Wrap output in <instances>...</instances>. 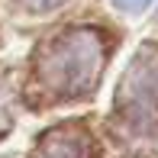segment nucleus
Returning <instances> with one entry per match:
<instances>
[{
    "mask_svg": "<svg viewBox=\"0 0 158 158\" xmlns=\"http://www.w3.org/2000/svg\"><path fill=\"white\" fill-rule=\"evenodd\" d=\"M64 0H19V6L23 10H29V13H48V10H55V6H61Z\"/></svg>",
    "mask_w": 158,
    "mask_h": 158,
    "instance_id": "obj_4",
    "label": "nucleus"
},
{
    "mask_svg": "<svg viewBox=\"0 0 158 158\" xmlns=\"http://www.w3.org/2000/svg\"><path fill=\"white\" fill-rule=\"evenodd\" d=\"M119 100H129L132 119H152L158 116V52H142L132 71H126Z\"/></svg>",
    "mask_w": 158,
    "mask_h": 158,
    "instance_id": "obj_2",
    "label": "nucleus"
},
{
    "mask_svg": "<svg viewBox=\"0 0 158 158\" xmlns=\"http://www.w3.org/2000/svg\"><path fill=\"white\" fill-rule=\"evenodd\" d=\"M110 3L116 6V10H123V13H142L152 0H110Z\"/></svg>",
    "mask_w": 158,
    "mask_h": 158,
    "instance_id": "obj_5",
    "label": "nucleus"
},
{
    "mask_svg": "<svg viewBox=\"0 0 158 158\" xmlns=\"http://www.w3.org/2000/svg\"><path fill=\"white\" fill-rule=\"evenodd\" d=\"M100 64H103L100 35L94 29H68L42 48L39 81L55 97H77L90 90Z\"/></svg>",
    "mask_w": 158,
    "mask_h": 158,
    "instance_id": "obj_1",
    "label": "nucleus"
},
{
    "mask_svg": "<svg viewBox=\"0 0 158 158\" xmlns=\"http://www.w3.org/2000/svg\"><path fill=\"white\" fill-rule=\"evenodd\" d=\"M35 158H87V145H84L81 132L55 129V132H48L45 139H42Z\"/></svg>",
    "mask_w": 158,
    "mask_h": 158,
    "instance_id": "obj_3",
    "label": "nucleus"
}]
</instances>
